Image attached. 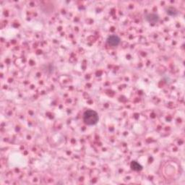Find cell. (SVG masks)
Listing matches in <instances>:
<instances>
[{"label":"cell","instance_id":"6da1fadb","mask_svg":"<svg viewBox=\"0 0 185 185\" xmlns=\"http://www.w3.org/2000/svg\"><path fill=\"white\" fill-rule=\"evenodd\" d=\"M99 120V116L97 112L94 110L88 109L85 111L83 114V121L87 125L92 126L98 123Z\"/></svg>","mask_w":185,"mask_h":185},{"label":"cell","instance_id":"277c9868","mask_svg":"<svg viewBox=\"0 0 185 185\" xmlns=\"http://www.w3.org/2000/svg\"><path fill=\"white\" fill-rule=\"evenodd\" d=\"M130 167L134 171H140V170L143 169V166L139 163H137V161H132L131 164H130Z\"/></svg>","mask_w":185,"mask_h":185},{"label":"cell","instance_id":"7a4b0ae2","mask_svg":"<svg viewBox=\"0 0 185 185\" xmlns=\"http://www.w3.org/2000/svg\"><path fill=\"white\" fill-rule=\"evenodd\" d=\"M106 41H107L108 44L112 46H116L120 44V38L116 35H112L109 36Z\"/></svg>","mask_w":185,"mask_h":185},{"label":"cell","instance_id":"5b68a950","mask_svg":"<svg viewBox=\"0 0 185 185\" xmlns=\"http://www.w3.org/2000/svg\"><path fill=\"white\" fill-rule=\"evenodd\" d=\"M167 14L171 16H176L177 15H178V11L176 10L174 7H168L166 10Z\"/></svg>","mask_w":185,"mask_h":185},{"label":"cell","instance_id":"3957f363","mask_svg":"<svg viewBox=\"0 0 185 185\" xmlns=\"http://www.w3.org/2000/svg\"><path fill=\"white\" fill-rule=\"evenodd\" d=\"M146 20L150 23H158V20H159V17L158 15H157L156 14H153V13H151V14H148L146 15Z\"/></svg>","mask_w":185,"mask_h":185}]
</instances>
